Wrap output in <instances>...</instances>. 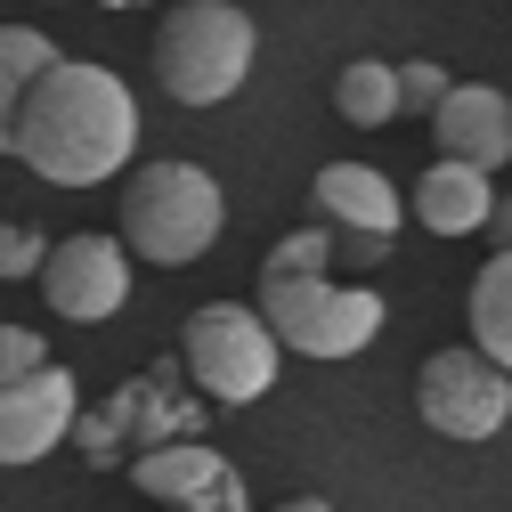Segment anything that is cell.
Listing matches in <instances>:
<instances>
[{
  "label": "cell",
  "instance_id": "7402d4cb",
  "mask_svg": "<svg viewBox=\"0 0 512 512\" xmlns=\"http://www.w3.org/2000/svg\"><path fill=\"white\" fill-rule=\"evenodd\" d=\"M334 261H350V269H382V261H391V236H342V228H334Z\"/></svg>",
  "mask_w": 512,
  "mask_h": 512
},
{
  "label": "cell",
  "instance_id": "ac0fdd59",
  "mask_svg": "<svg viewBox=\"0 0 512 512\" xmlns=\"http://www.w3.org/2000/svg\"><path fill=\"white\" fill-rule=\"evenodd\" d=\"M66 439L82 447V464H98V472L131 464V439H122V423H114V415H74V431H66Z\"/></svg>",
  "mask_w": 512,
  "mask_h": 512
},
{
  "label": "cell",
  "instance_id": "e0dca14e",
  "mask_svg": "<svg viewBox=\"0 0 512 512\" xmlns=\"http://www.w3.org/2000/svg\"><path fill=\"white\" fill-rule=\"evenodd\" d=\"M334 269V220H309L293 236H277V252L261 261V277H326Z\"/></svg>",
  "mask_w": 512,
  "mask_h": 512
},
{
  "label": "cell",
  "instance_id": "4fadbf2b",
  "mask_svg": "<svg viewBox=\"0 0 512 512\" xmlns=\"http://www.w3.org/2000/svg\"><path fill=\"white\" fill-rule=\"evenodd\" d=\"M488 179H496V171L439 155V163L407 187V212H415L431 236H480V228H488V212H496V187H488Z\"/></svg>",
  "mask_w": 512,
  "mask_h": 512
},
{
  "label": "cell",
  "instance_id": "5bb4252c",
  "mask_svg": "<svg viewBox=\"0 0 512 512\" xmlns=\"http://www.w3.org/2000/svg\"><path fill=\"white\" fill-rule=\"evenodd\" d=\"M57 66V41L33 33V25H0V155H17V114H25V90Z\"/></svg>",
  "mask_w": 512,
  "mask_h": 512
},
{
  "label": "cell",
  "instance_id": "3957f363",
  "mask_svg": "<svg viewBox=\"0 0 512 512\" xmlns=\"http://www.w3.org/2000/svg\"><path fill=\"white\" fill-rule=\"evenodd\" d=\"M261 57V33L236 0H179L155 25V82L179 106H228Z\"/></svg>",
  "mask_w": 512,
  "mask_h": 512
},
{
  "label": "cell",
  "instance_id": "ffe728a7",
  "mask_svg": "<svg viewBox=\"0 0 512 512\" xmlns=\"http://www.w3.org/2000/svg\"><path fill=\"white\" fill-rule=\"evenodd\" d=\"M447 90V66H431V57H407L399 66V114H431Z\"/></svg>",
  "mask_w": 512,
  "mask_h": 512
},
{
  "label": "cell",
  "instance_id": "d6986e66",
  "mask_svg": "<svg viewBox=\"0 0 512 512\" xmlns=\"http://www.w3.org/2000/svg\"><path fill=\"white\" fill-rule=\"evenodd\" d=\"M41 261H49V236L41 228H25V220L0 228V277H41Z\"/></svg>",
  "mask_w": 512,
  "mask_h": 512
},
{
  "label": "cell",
  "instance_id": "6da1fadb",
  "mask_svg": "<svg viewBox=\"0 0 512 512\" xmlns=\"http://www.w3.org/2000/svg\"><path fill=\"white\" fill-rule=\"evenodd\" d=\"M139 147V98L114 66L90 57H57L25 90L17 114V163L41 171L49 187H106Z\"/></svg>",
  "mask_w": 512,
  "mask_h": 512
},
{
  "label": "cell",
  "instance_id": "30bf717a",
  "mask_svg": "<svg viewBox=\"0 0 512 512\" xmlns=\"http://www.w3.org/2000/svg\"><path fill=\"white\" fill-rule=\"evenodd\" d=\"M431 147L456 163H480V171H504L512 163V98L496 82H447L431 106Z\"/></svg>",
  "mask_w": 512,
  "mask_h": 512
},
{
  "label": "cell",
  "instance_id": "44dd1931",
  "mask_svg": "<svg viewBox=\"0 0 512 512\" xmlns=\"http://www.w3.org/2000/svg\"><path fill=\"white\" fill-rule=\"evenodd\" d=\"M33 366H49L41 334H33V326H0V382H17V374H33Z\"/></svg>",
  "mask_w": 512,
  "mask_h": 512
},
{
  "label": "cell",
  "instance_id": "7c38bea8",
  "mask_svg": "<svg viewBox=\"0 0 512 512\" xmlns=\"http://www.w3.org/2000/svg\"><path fill=\"white\" fill-rule=\"evenodd\" d=\"M309 204H317V220H334L342 236H399V220H407V196L374 163H326L309 179Z\"/></svg>",
  "mask_w": 512,
  "mask_h": 512
},
{
  "label": "cell",
  "instance_id": "9c48e42d",
  "mask_svg": "<svg viewBox=\"0 0 512 512\" xmlns=\"http://www.w3.org/2000/svg\"><path fill=\"white\" fill-rule=\"evenodd\" d=\"M82 382L66 374V366H33V374H17V382H0V464H41L57 439L74 431V415H82Z\"/></svg>",
  "mask_w": 512,
  "mask_h": 512
},
{
  "label": "cell",
  "instance_id": "484cf974",
  "mask_svg": "<svg viewBox=\"0 0 512 512\" xmlns=\"http://www.w3.org/2000/svg\"><path fill=\"white\" fill-rule=\"evenodd\" d=\"M163 512H179V504H163Z\"/></svg>",
  "mask_w": 512,
  "mask_h": 512
},
{
  "label": "cell",
  "instance_id": "cb8c5ba5",
  "mask_svg": "<svg viewBox=\"0 0 512 512\" xmlns=\"http://www.w3.org/2000/svg\"><path fill=\"white\" fill-rule=\"evenodd\" d=\"M277 512H334V504H326V496H285Z\"/></svg>",
  "mask_w": 512,
  "mask_h": 512
},
{
  "label": "cell",
  "instance_id": "2e32d148",
  "mask_svg": "<svg viewBox=\"0 0 512 512\" xmlns=\"http://www.w3.org/2000/svg\"><path fill=\"white\" fill-rule=\"evenodd\" d=\"M472 342L512 374V244H496V261L472 277Z\"/></svg>",
  "mask_w": 512,
  "mask_h": 512
},
{
  "label": "cell",
  "instance_id": "8992f818",
  "mask_svg": "<svg viewBox=\"0 0 512 512\" xmlns=\"http://www.w3.org/2000/svg\"><path fill=\"white\" fill-rule=\"evenodd\" d=\"M415 415L456 439V447H480L512 423V374L472 342V350H431L423 374H415Z\"/></svg>",
  "mask_w": 512,
  "mask_h": 512
},
{
  "label": "cell",
  "instance_id": "277c9868",
  "mask_svg": "<svg viewBox=\"0 0 512 512\" xmlns=\"http://www.w3.org/2000/svg\"><path fill=\"white\" fill-rule=\"evenodd\" d=\"M179 358H187V374H196V391L212 407H252V399L277 391L285 342L252 301H204L179 334Z\"/></svg>",
  "mask_w": 512,
  "mask_h": 512
},
{
  "label": "cell",
  "instance_id": "8fae6325",
  "mask_svg": "<svg viewBox=\"0 0 512 512\" xmlns=\"http://www.w3.org/2000/svg\"><path fill=\"white\" fill-rule=\"evenodd\" d=\"M179 374H187V358H155L139 382H122V391L106 399V415L122 423V439H131V456H139V447H163V439L204 431V399L179 391Z\"/></svg>",
  "mask_w": 512,
  "mask_h": 512
},
{
  "label": "cell",
  "instance_id": "d4e9b609",
  "mask_svg": "<svg viewBox=\"0 0 512 512\" xmlns=\"http://www.w3.org/2000/svg\"><path fill=\"white\" fill-rule=\"evenodd\" d=\"M98 9H147V0H98Z\"/></svg>",
  "mask_w": 512,
  "mask_h": 512
},
{
  "label": "cell",
  "instance_id": "7a4b0ae2",
  "mask_svg": "<svg viewBox=\"0 0 512 512\" xmlns=\"http://www.w3.org/2000/svg\"><path fill=\"white\" fill-rule=\"evenodd\" d=\"M228 228V196L204 163H139L131 196H122V244L155 269H187L204 261Z\"/></svg>",
  "mask_w": 512,
  "mask_h": 512
},
{
  "label": "cell",
  "instance_id": "52a82bcc",
  "mask_svg": "<svg viewBox=\"0 0 512 512\" xmlns=\"http://www.w3.org/2000/svg\"><path fill=\"white\" fill-rule=\"evenodd\" d=\"M41 301L66 317V326H106V317L131 301V244L106 236V228H82V236H66V244H49Z\"/></svg>",
  "mask_w": 512,
  "mask_h": 512
},
{
  "label": "cell",
  "instance_id": "603a6c76",
  "mask_svg": "<svg viewBox=\"0 0 512 512\" xmlns=\"http://www.w3.org/2000/svg\"><path fill=\"white\" fill-rule=\"evenodd\" d=\"M488 228H496V244H512V196H496V212H488Z\"/></svg>",
  "mask_w": 512,
  "mask_h": 512
},
{
  "label": "cell",
  "instance_id": "ba28073f",
  "mask_svg": "<svg viewBox=\"0 0 512 512\" xmlns=\"http://www.w3.org/2000/svg\"><path fill=\"white\" fill-rule=\"evenodd\" d=\"M131 488L155 496V504H179V512H252L244 504V480L228 456H212L204 431L187 439H163V447H139L131 456Z\"/></svg>",
  "mask_w": 512,
  "mask_h": 512
},
{
  "label": "cell",
  "instance_id": "9a60e30c",
  "mask_svg": "<svg viewBox=\"0 0 512 512\" xmlns=\"http://www.w3.org/2000/svg\"><path fill=\"white\" fill-rule=\"evenodd\" d=\"M334 114L358 122V131L399 122V66H391V57H350V66L334 74Z\"/></svg>",
  "mask_w": 512,
  "mask_h": 512
},
{
  "label": "cell",
  "instance_id": "5b68a950",
  "mask_svg": "<svg viewBox=\"0 0 512 512\" xmlns=\"http://www.w3.org/2000/svg\"><path fill=\"white\" fill-rule=\"evenodd\" d=\"M261 317L301 358H358L382 334V293L334 285V269L326 277H261Z\"/></svg>",
  "mask_w": 512,
  "mask_h": 512
}]
</instances>
